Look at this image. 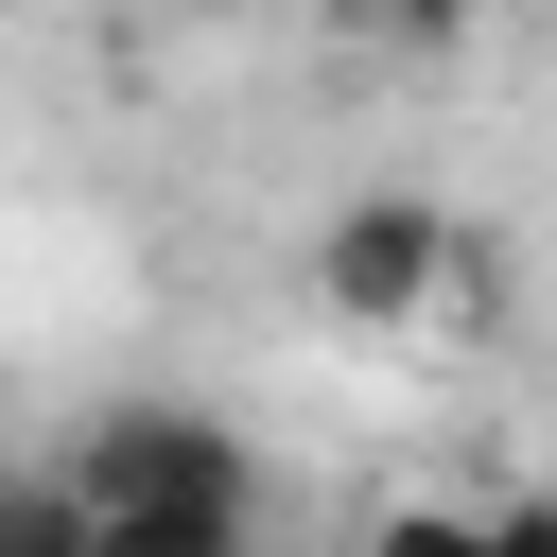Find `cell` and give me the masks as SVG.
I'll list each match as a JSON object with an SVG mask.
<instances>
[{"label": "cell", "instance_id": "cell-5", "mask_svg": "<svg viewBox=\"0 0 557 557\" xmlns=\"http://www.w3.org/2000/svg\"><path fill=\"white\" fill-rule=\"evenodd\" d=\"M366 557H487V522H470V505H400Z\"/></svg>", "mask_w": 557, "mask_h": 557}, {"label": "cell", "instance_id": "cell-7", "mask_svg": "<svg viewBox=\"0 0 557 557\" xmlns=\"http://www.w3.org/2000/svg\"><path fill=\"white\" fill-rule=\"evenodd\" d=\"M366 17H383V35H418V52H453V35L487 17V0H366Z\"/></svg>", "mask_w": 557, "mask_h": 557}, {"label": "cell", "instance_id": "cell-6", "mask_svg": "<svg viewBox=\"0 0 557 557\" xmlns=\"http://www.w3.org/2000/svg\"><path fill=\"white\" fill-rule=\"evenodd\" d=\"M487 557H557V487H522V505H487Z\"/></svg>", "mask_w": 557, "mask_h": 557}, {"label": "cell", "instance_id": "cell-1", "mask_svg": "<svg viewBox=\"0 0 557 557\" xmlns=\"http://www.w3.org/2000/svg\"><path fill=\"white\" fill-rule=\"evenodd\" d=\"M453 261H470V244H453L435 191H348V209L313 226V296H331L348 331H418V313L453 296Z\"/></svg>", "mask_w": 557, "mask_h": 557}, {"label": "cell", "instance_id": "cell-4", "mask_svg": "<svg viewBox=\"0 0 557 557\" xmlns=\"http://www.w3.org/2000/svg\"><path fill=\"white\" fill-rule=\"evenodd\" d=\"M0 557H87V505H70V470H0Z\"/></svg>", "mask_w": 557, "mask_h": 557}, {"label": "cell", "instance_id": "cell-3", "mask_svg": "<svg viewBox=\"0 0 557 557\" xmlns=\"http://www.w3.org/2000/svg\"><path fill=\"white\" fill-rule=\"evenodd\" d=\"M261 487H157V505H87V557H244Z\"/></svg>", "mask_w": 557, "mask_h": 557}, {"label": "cell", "instance_id": "cell-2", "mask_svg": "<svg viewBox=\"0 0 557 557\" xmlns=\"http://www.w3.org/2000/svg\"><path fill=\"white\" fill-rule=\"evenodd\" d=\"M52 470H70V505H157V487H261V470H244V435H226V418H191V400H122V418H87V435H70Z\"/></svg>", "mask_w": 557, "mask_h": 557}]
</instances>
